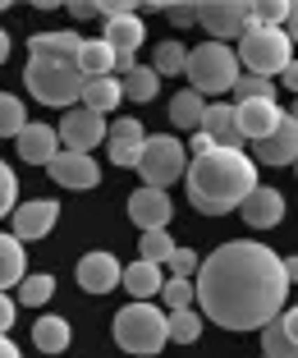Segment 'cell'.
Returning a JSON list of instances; mask_svg holds the SVG:
<instances>
[{
	"label": "cell",
	"instance_id": "30",
	"mask_svg": "<svg viewBox=\"0 0 298 358\" xmlns=\"http://www.w3.org/2000/svg\"><path fill=\"white\" fill-rule=\"evenodd\" d=\"M19 280H23V243L14 234H0V294H5V285Z\"/></svg>",
	"mask_w": 298,
	"mask_h": 358
},
{
	"label": "cell",
	"instance_id": "5",
	"mask_svg": "<svg viewBox=\"0 0 298 358\" xmlns=\"http://www.w3.org/2000/svg\"><path fill=\"white\" fill-rule=\"evenodd\" d=\"M23 83L42 106H64L78 101V87H83V74H78L69 60H46V55H28V69H23Z\"/></svg>",
	"mask_w": 298,
	"mask_h": 358
},
{
	"label": "cell",
	"instance_id": "24",
	"mask_svg": "<svg viewBox=\"0 0 298 358\" xmlns=\"http://www.w3.org/2000/svg\"><path fill=\"white\" fill-rule=\"evenodd\" d=\"M78 101H83V110H92V115H106V110H115L124 96H119V78H83V87H78Z\"/></svg>",
	"mask_w": 298,
	"mask_h": 358
},
{
	"label": "cell",
	"instance_id": "16",
	"mask_svg": "<svg viewBox=\"0 0 298 358\" xmlns=\"http://www.w3.org/2000/svg\"><path fill=\"white\" fill-rule=\"evenodd\" d=\"M142 143H147L142 120H115V124L106 129V152H110V161H115V166H138Z\"/></svg>",
	"mask_w": 298,
	"mask_h": 358
},
{
	"label": "cell",
	"instance_id": "21",
	"mask_svg": "<svg viewBox=\"0 0 298 358\" xmlns=\"http://www.w3.org/2000/svg\"><path fill=\"white\" fill-rule=\"evenodd\" d=\"M142 19L138 14H119V19H106V32H101V42L115 51V60H128V55L142 46Z\"/></svg>",
	"mask_w": 298,
	"mask_h": 358
},
{
	"label": "cell",
	"instance_id": "40",
	"mask_svg": "<svg viewBox=\"0 0 298 358\" xmlns=\"http://www.w3.org/2000/svg\"><path fill=\"white\" fill-rule=\"evenodd\" d=\"M165 14H170L174 28H193L198 23V5H165Z\"/></svg>",
	"mask_w": 298,
	"mask_h": 358
},
{
	"label": "cell",
	"instance_id": "12",
	"mask_svg": "<svg viewBox=\"0 0 298 358\" xmlns=\"http://www.w3.org/2000/svg\"><path fill=\"white\" fill-rule=\"evenodd\" d=\"M294 157H298V120L285 110L280 124L257 143V161L262 166H294Z\"/></svg>",
	"mask_w": 298,
	"mask_h": 358
},
{
	"label": "cell",
	"instance_id": "7",
	"mask_svg": "<svg viewBox=\"0 0 298 358\" xmlns=\"http://www.w3.org/2000/svg\"><path fill=\"white\" fill-rule=\"evenodd\" d=\"M184 74H188V83H193L198 96H207V92L216 96V92H230V87H234L239 60H234V51H230L225 42H202L198 51H188Z\"/></svg>",
	"mask_w": 298,
	"mask_h": 358
},
{
	"label": "cell",
	"instance_id": "29",
	"mask_svg": "<svg viewBox=\"0 0 298 358\" xmlns=\"http://www.w3.org/2000/svg\"><path fill=\"white\" fill-rule=\"evenodd\" d=\"M202 110H207V101L193 92V87H184V92L170 96V120L179 129H198V124H202Z\"/></svg>",
	"mask_w": 298,
	"mask_h": 358
},
{
	"label": "cell",
	"instance_id": "10",
	"mask_svg": "<svg viewBox=\"0 0 298 358\" xmlns=\"http://www.w3.org/2000/svg\"><path fill=\"white\" fill-rule=\"evenodd\" d=\"M51 179L60 184V189H96L101 184V170H96V161L87 157V152H55L51 157Z\"/></svg>",
	"mask_w": 298,
	"mask_h": 358
},
{
	"label": "cell",
	"instance_id": "43",
	"mask_svg": "<svg viewBox=\"0 0 298 358\" xmlns=\"http://www.w3.org/2000/svg\"><path fill=\"white\" fill-rule=\"evenodd\" d=\"M69 14H74V19H92V14H96V5H87V0H78V5H69Z\"/></svg>",
	"mask_w": 298,
	"mask_h": 358
},
{
	"label": "cell",
	"instance_id": "27",
	"mask_svg": "<svg viewBox=\"0 0 298 358\" xmlns=\"http://www.w3.org/2000/svg\"><path fill=\"white\" fill-rule=\"evenodd\" d=\"M198 336H202V313H193V308H174V313H165V340H174V345H193Z\"/></svg>",
	"mask_w": 298,
	"mask_h": 358
},
{
	"label": "cell",
	"instance_id": "22",
	"mask_svg": "<svg viewBox=\"0 0 298 358\" xmlns=\"http://www.w3.org/2000/svg\"><path fill=\"white\" fill-rule=\"evenodd\" d=\"M161 266L151 262H133V266H119V285H124L128 294H133V303H151V294H161Z\"/></svg>",
	"mask_w": 298,
	"mask_h": 358
},
{
	"label": "cell",
	"instance_id": "15",
	"mask_svg": "<svg viewBox=\"0 0 298 358\" xmlns=\"http://www.w3.org/2000/svg\"><path fill=\"white\" fill-rule=\"evenodd\" d=\"M170 216H174V207L161 189H138L128 198V221L138 225V230H165Z\"/></svg>",
	"mask_w": 298,
	"mask_h": 358
},
{
	"label": "cell",
	"instance_id": "19",
	"mask_svg": "<svg viewBox=\"0 0 298 358\" xmlns=\"http://www.w3.org/2000/svg\"><path fill=\"white\" fill-rule=\"evenodd\" d=\"M14 143H19V157L28 166H51V157L60 152V138H55L51 124H23Z\"/></svg>",
	"mask_w": 298,
	"mask_h": 358
},
{
	"label": "cell",
	"instance_id": "2",
	"mask_svg": "<svg viewBox=\"0 0 298 358\" xmlns=\"http://www.w3.org/2000/svg\"><path fill=\"white\" fill-rule=\"evenodd\" d=\"M184 184H188V202L207 216H221V211H234L248 193L257 189V170L248 152H230V148H211L207 157H193L184 170Z\"/></svg>",
	"mask_w": 298,
	"mask_h": 358
},
{
	"label": "cell",
	"instance_id": "39",
	"mask_svg": "<svg viewBox=\"0 0 298 358\" xmlns=\"http://www.w3.org/2000/svg\"><path fill=\"white\" fill-rule=\"evenodd\" d=\"M14 207H19V179H14V170L0 161V216H10Z\"/></svg>",
	"mask_w": 298,
	"mask_h": 358
},
{
	"label": "cell",
	"instance_id": "25",
	"mask_svg": "<svg viewBox=\"0 0 298 358\" xmlns=\"http://www.w3.org/2000/svg\"><path fill=\"white\" fill-rule=\"evenodd\" d=\"M69 340H74L69 317H42V322H32V345L42 349V354H64Z\"/></svg>",
	"mask_w": 298,
	"mask_h": 358
},
{
	"label": "cell",
	"instance_id": "44",
	"mask_svg": "<svg viewBox=\"0 0 298 358\" xmlns=\"http://www.w3.org/2000/svg\"><path fill=\"white\" fill-rule=\"evenodd\" d=\"M0 358H23V354H19V345H14L10 336H0Z\"/></svg>",
	"mask_w": 298,
	"mask_h": 358
},
{
	"label": "cell",
	"instance_id": "14",
	"mask_svg": "<svg viewBox=\"0 0 298 358\" xmlns=\"http://www.w3.org/2000/svg\"><path fill=\"white\" fill-rule=\"evenodd\" d=\"M280 115H285V110H280L276 101H239L234 106V129H239L244 143H262V138L280 124Z\"/></svg>",
	"mask_w": 298,
	"mask_h": 358
},
{
	"label": "cell",
	"instance_id": "36",
	"mask_svg": "<svg viewBox=\"0 0 298 358\" xmlns=\"http://www.w3.org/2000/svg\"><path fill=\"white\" fill-rule=\"evenodd\" d=\"M28 124V110H23L19 96L0 92V138H19V129Z\"/></svg>",
	"mask_w": 298,
	"mask_h": 358
},
{
	"label": "cell",
	"instance_id": "41",
	"mask_svg": "<svg viewBox=\"0 0 298 358\" xmlns=\"http://www.w3.org/2000/svg\"><path fill=\"white\" fill-rule=\"evenodd\" d=\"M14 327V299L10 294H0V336Z\"/></svg>",
	"mask_w": 298,
	"mask_h": 358
},
{
	"label": "cell",
	"instance_id": "20",
	"mask_svg": "<svg viewBox=\"0 0 298 358\" xmlns=\"http://www.w3.org/2000/svg\"><path fill=\"white\" fill-rule=\"evenodd\" d=\"M202 129L207 138H211L216 148H230V152H244V138H239V129H234V106H225V101H216V106H207L202 110Z\"/></svg>",
	"mask_w": 298,
	"mask_h": 358
},
{
	"label": "cell",
	"instance_id": "8",
	"mask_svg": "<svg viewBox=\"0 0 298 358\" xmlns=\"http://www.w3.org/2000/svg\"><path fill=\"white\" fill-rule=\"evenodd\" d=\"M55 138H60L64 152H92L96 143H106V115H92L83 106H69L60 129H55Z\"/></svg>",
	"mask_w": 298,
	"mask_h": 358
},
{
	"label": "cell",
	"instance_id": "35",
	"mask_svg": "<svg viewBox=\"0 0 298 358\" xmlns=\"http://www.w3.org/2000/svg\"><path fill=\"white\" fill-rule=\"evenodd\" d=\"M51 294H55V280H51L46 271L23 275V280H19V303H28V308H42Z\"/></svg>",
	"mask_w": 298,
	"mask_h": 358
},
{
	"label": "cell",
	"instance_id": "4",
	"mask_svg": "<svg viewBox=\"0 0 298 358\" xmlns=\"http://www.w3.org/2000/svg\"><path fill=\"white\" fill-rule=\"evenodd\" d=\"M115 345L124 354L156 358L165 349V313L156 303H128L115 313Z\"/></svg>",
	"mask_w": 298,
	"mask_h": 358
},
{
	"label": "cell",
	"instance_id": "11",
	"mask_svg": "<svg viewBox=\"0 0 298 358\" xmlns=\"http://www.w3.org/2000/svg\"><path fill=\"white\" fill-rule=\"evenodd\" d=\"M10 216H14V239L28 243V239H42V234L55 230V221H60V207H55L51 198H32V202H19Z\"/></svg>",
	"mask_w": 298,
	"mask_h": 358
},
{
	"label": "cell",
	"instance_id": "38",
	"mask_svg": "<svg viewBox=\"0 0 298 358\" xmlns=\"http://www.w3.org/2000/svg\"><path fill=\"white\" fill-rule=\"evenodd\" d=\"M165 266H170V275L188 280V275H198V253H193V248H179V243H174V248H170V257H165Z\"/></svg>",
	"mask_w": 298,
	"mask_h": 358
},
{
	"label": "cell",
	"instance_id": "37",
	"mask_svg": "<svg viewBox=\"0 0 298 358\" xmlns=\"http://www.w3.org/2000/svg\"><path fill=\"white\" fill-rule=\"evenodd\" d=\"M161 299L174 308H193V280H179V275H170V280H161Z\"/></svg>",
	"mask_w": 298,
	"mask_h": 358
},
{
	"label": "cell",
	"instance_id": "6",
	"mask_svg": "<svg viewBox=\"0 0 298 358\" xmlns=\"http://www.w3.org/2000/svg\"><path fill=\"white\" fill-rule=\"evenodd\" d=\"M188 170V148L184 138H170V134H147L138 152V175H142V189H170L179 184V175Z\"/></svg>",
	"mask_w": 298,
	"mask_h": 358
},
{
	"label": "cell",
	"instance_id": "31",
	"mask_svg": "<svg viewBox=\"0 0 298 358\" xmlns=\"http://www.w3.org/2000/svg\"><path fill=\"white\" fill-rule=\"evenodd\" d=\"M230 92H234V106L239 101H276V78H257V74H244V69H239Z\"/></svg>",
	"mask_w": 298,
	"mask_h": 358
},
{
	"label": "cell",
	"instance_id": "33",
	"mask_svg": "<svg viewBox=\"0 0 298 358\" xmlns=\"http://www.w3.org/2000/svg\"><path fill=\"white\" fill-rule=\"evenodd\" d=\"M184 60H188V46L184 42H161L156 51H151V74H179L184 69Z\"/></svg>",
	"mask_w": 298,
	"mask_h": 358
},
{
	"label": "cell",
	"instance_id": "34",
	"mask_svg": "<svg viewBox=\"0 0 298 358\" xmlns=\"http://www.w3.org/2000/svg\"><path fill=\"white\" fill-rule=\"evenodd\" d=\"M170 248H174V239L165 230H142V243H138V262H151V266H161L165 257H170Z\"/></svg>",
	"mask_w": 298,
	"mask_h": 358
},
{
	"label": "cell",
	"instance_id": "46",
	"mask_svg": "<svg viewBox=\"0 0 298 358\" xmlns=\"http://www.w3.org/2000/svg\"><path fill=\"white\" fill-rule=\"evenodd\" d=\"M10 60V37H5V28H0V64Z\"/></svg>",
	"mask_w": 298,
	"mask_h": 358
},
{
	"label": "cell",
	"instance_id": "13",
	"mask_svg": "<svg viewBox=\"0 0 298 358\" xmlns=\"http://www.w3.org/2000/svg\"><path fill=\"white\" fill-rule=\"evenodd\" d=\"M239 216H244L253 230H271V225L285 221V193H280V189H267V184H257V189L239 202Z\"/></svg>",
	"mask_w": 298,
	"mask_h": 358
},
{
	"label": "cell",
	"instance_id": "23",
	"mask_svg": "<svg viewBox=\"0 0 298 358\" xmlns=\"http://www.w3.org/2000/svg\"><path fill=\"white\" fill-rule=\"evenodd\" d=\"M78 46H83V37H78L74 28H60V32H37L28 46V55H46V60H69L74 64Z\"/></svg>",
	"mask_w": 298,
	"mask_h": 358
},
{
	"label": "cell",
	"instance_id": "17",
	"mask_svg": "<svg viewBox=\"0 0 298 358\" xmlns=\"http://www.w3.org/2000/svg\"><path fill=\"white\" fill-rule=\"evenodd\" d=\"M262 354L267 358H294L298 354V313H276L262 327Z\"/></svg>",
	"mask_w": 298,
	"mask_h": 358
},
{
	"label": "cell",
	"instance_id": "18",
	"mask_svg": "<svg viewBox=\"0 0 298 358\" xmlns=\"http://www.w3.org/2000/svg\"><path fill=\"white\" fill-rule=\"evenodd\" d=\"M78 285H83L87 294H110L119 289V262L110 253H87L78 262Z\"/></svg>",
	"mask_w": 298,
	"mask_h": 358
},
{
	"label": "cell",
	"instance_id": "1",
	"mask_svg": "<svg viewBox=\"0 0 298 358\" xmlns=\"http://www.w3.org/2000/svg\"><path fill=\"white\" fill-rule=\"evenodd\" d=\"M193 299L202 303V317H211L225 331H262L276 313H285L289 280L285 257L267 243L230 239L207 262H198Z\"/></svg>",
	"mask_w": 298,
	"mask_h": 358
},
{
	"label": "cell",
	"instance_id": "26",
	"mask_svg": "<svg viewBox=\"0 0 298 358\" xmlns=\"http://www.w3.org/2000/svg\"><path fill=\"white\" fill-rule=\"evenodd\" d=\"M74 69L83 78H106L110 69H115V51H110L101 37H96V42H83V46H78V55H74Z\"/></svg>",
	"mask_w": 298,
	"mask_h": 358
},
{
	"label": "cell",
	"instance_id": "28",
	"mask_svg": "<svg viewBox=\"0 0 298 358\" xmlns=\"http://www.w3.org/2000/svg\"><path fill=\"white\" fill-rule=\"evenodd\" d=\"M156 87H161V78L151 74L147 64H133V69L119 78V96H124V101H151Z\"/></svg>",
	"mask_w": 298,
	"mask_h": 358
},
{
	"label": "cell",
	"instance_id": "3",
	"mask_svg": "<svg viewBox=\"0 0 298 358\" xmlns=\"http://www.w3.org/2000/svg\"><path fill=\"white\" fill-rule=\"evenodd\" d=\"M239 69L257 78H280L294 64V42H289L285 28H267V23H253L239 32V51H234Z\"/></svg>",
	"mask_w": 298,
	"mask_h": 358
},
{
	"label": "cell",
	"instance_id": "9",
	"mask_svg": "<svg viewBox=\"0 0 298 358\" xmlns=\"http://www.w3.org/2000/svg\"><path fill=\"white\" fill-rule=\"evenodd\" d=\"M248 5L244 0H211V5H198V28L211 37V42H225V37H239L248 28Z\"/></svg>",
	"mask_w": 298,
	"mask_h": 358
},
{
	"label": "cell",
	"instance_id": "42",
	"mask_svg": "<svg viewBox=\"0 0 298 358\" xmlns=\"http://www.w3.org/2000/svg\"><path fill=\"white\" fill-rule=\"evenodd\" d=\"M211 148H216V143H211V138L202 134V129H198V134H193V157H207Z\"/></svg>",
	"mask_w": 298,
	"mask_h": 358
},
{
	"label": "cell",
	"instance_id": "45",
	"mask_svg": "<svg viewBox=\"0 0 298 358\" xmlns=\"http://www.w3.org/2000/svg\"><path fill=\"white\" fill-rule=\"evenodd\" d=\"M280 83H285V87H289V92H294V87H298V69H294V64H289L285 74H280Z\"/></svg>",
	"mask_w": 298,
	"mask_h": 358
},
{
	"label": "cell",
	"instance_id": "32",
	"mask_svg": "<svg viewBox=\"0 0 298 358\" xmlns=\"http://www.w3.org/2000/svg\"><path fill=\"white\" fill-rule=\"evenodd\" d=\"M248 14H253V23H267V28H280V23L294 28V5L289 0H262V5H248Z\"/></svg>",
	"mask_w": 298,
	"mask_h": 358
}]
</instances>
